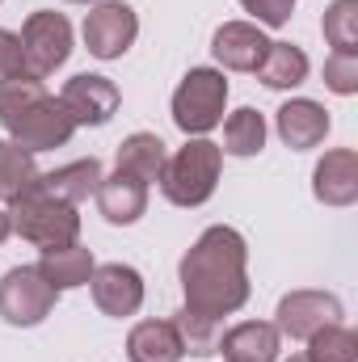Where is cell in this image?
I'll return each instance as SVG.
<instances>
[{"label": "cell", "mask_w": 358, "mask_h": 362, "mask_svg": "<svg viewBox=\"0 0 358 362\" xmlns=\"http://www.w3.org/2000/svg\"><path fill=\"white\" fill-rule=\"evenodd\" d=\"M181 278V295H185V308L190 312H202V316H232L249 303V245L236 228L228 223H215L207 228L181 257L178 266Z\"/></svg>", "instance_id": "obj_1"}, {"label": "cell", "mask_w": 358, "mask_h": 362, "mask_svg": "<svg viewBox=\"0 0 358 362\" xmlns=\"http://www.w3.org/2000/svg\"><path fill=\"white\" fill-rule=\"evenodd\" d=\"M0 127L30 156L55 152L76 135V122L68 118L59 97L47 93V85L38 76H17V81L0 85Z\"/></svg>", "instance_id": "obj_2"}, {"label": "cell", "mask_w": 358, "mask_h": 362, "mask_svg": "<svg viewBox=\"0 0 358 362\" xmlns=\"http://www.w3.org/2000/svg\"><path fill=\"white\" fill-rule=\"evenodd\" d=\"M8 223H13V232H17L21 240L38 245L42 253H47V249L76 245V236H81V215H76V206L64 202V198H55V194H47L38 181H34L21 198L8 202Z\"/></svg>", "instance_id": "obj_3"}, {"label": "cell", "mask_w": 358, "mask_h": 362, "mask_svg": "<svg viewBox=\"0 0 358 362\" xmlns=\"http://www.w3.org/2000/svg\"><path fill=\"white\" fill-rule=\"evenodd\" d=\"M224 173V148L211 144L207 135H194L185 139V148H178L169 160H165V173H161V194L173 202V206H202Z\"/></svg>", "instance_id": "obj_4"}, {"label": "cell", "mask_w": 358, "mask_h": 362, "mask_svg": "<svg viewBox=\"0 0 358 362\" xmlns=\"http://www.w3.org/2000/svg\"><path fill=\"white\" fill-rule=\"evenodd\" d=\"M224 105H228V81L219 68H190L173 89V122L178 131L207 135L224 122Z\"/></svg>", "instance_id": "obj_5"}, {"label": "cell", "mask_w": 358, "mask_h": 362, "mask_svg": "<svg viewBox=\"0 0 358 362\" xmlns=\"http://www.w3.org/2000/svg\"><path fill=\"white\" fill-rule=\"evenodd\" d=\"M21 59H25V76H55L68 55H72V21L64 13H51V8H38L25 17L21 25Z\"/></svg>", "instance_id": "obj_6"}, {"label": "cell", "mask_w": 358, "mask_h": 362, "mask_svg": "<svg viewBox=\"0 0 358 362\" xmlns=\"http://www.w3.org/2000/svg\"><path fill=\"white\" fill-rule=\"evenodd\" d=\"M59 303V291L38 274V266H13L0 278V316L13 329H34L42 325Z\"/></svg>", "instance_id": "obj_7"}, {"label": "cell", "mask_w": 358, "mask_h": 362, "mask_svg": "<svg viewBox=\"0 0 358 362\" xmlns=\"http://www.w3.org/2000/svg\"><path fill=\"white\" fill-rule=\"evenodd\" d=\"M85 47L97 59H122L139 38V17L127 0H97L85 13Z\"/></svg>", "instance_id": "obj_8"}, {"label": "cell", "mask_w": 358, "mask_h": 362, "mask_svg": "<svg viewBox=\"0 0 358 362\" xmlns=\"http://www.w3.org/2000/svg\"><path fill=\"white\" fill-rule=\"evenodd\" d=\"M274 316H278L274 329H278L282 337L308 341L312 333H321V329H329V325H342L346 308H342V299L329 295V291H291V295L278 299V312H274Z\"/></svg>", "instance_id": "obj_9"}, {"label": "cell", "mask_w": 358, "mask_h": 362, "mask_svg": "<svg viewBox=\"0 0 358 362\" xmlns=\"http://www.w3.org/2000/svg\"><path fill=\"white\" fill-rule=\"evenodd\" d=\"M118 101L122 93L110 76H97V72H81L72 76L64 93H59V105L68 110V118L76 127H105L114 114H118Z\"/></svg>", "instance_id": "obj_10"}, {"label": "cell", "mask_w": 358, "mask_h": 362, "mask_svg": "<svg viewBox=\"0 0 358 362\" xmlns=\"http://www.w3.org/2000/svg\"><path fill=\"white\" fill-rule=\"evenodd\" d=\"M89 286H93V303L114 320H127L144 308V274L135 266H122V262L97 266Z\"/></svg>", "instance_id": "obj_11"}, {"label": "cell", "mask_w": 358, "mask_h": 362, "mask_svg": "<svg viewBox=\"0 0 358 362\" xmlns=\"http://www.w3.org/2000/svg\"><path fill=\"white\" fill-rule=\"evenodd\" d=\"M329 127H333L329 110H325L321 101H312V97H291V101L278 105V114H274V131H278V139H282L291 152L321 148L325 135H329Z\"/></svg>", "instance_id": "obj_12"}, {"label": "cell", "mask_w": 358, "mask_h": 362, "mask_svg": "<svg viewBox=\"0 0 358 362\" xmlns=\"http://www.w3.org/2000/svg\"><path fill=\"white\" fill-rule=\"evenodd\" d=\"M266 51H270V38L253 21H224L215 30V38H211V55L228 72H258Z\"/></svg>", "instance_id": "obj_13"}, {"label": "cell", "mask_w": 358, "mask_h": 362, "mask_svg": "<svg viewBox=\"0 0 358 362\" xmlns=\"http://www.w3.org/2000/svg\"><path fill=\"white\" fill-rule=\"evenodd\" d=\"M312 194L325 206H350L358 202V152L354 148H333L321 156L312 169Z\"/></svg>", "instance_id": "obj_14"}, {"label": "cell", "mask_w": 358, "mask_h": 362, "mask_svg": "<svg viewBox=\"0 0 358 362\" xmlns=\"http://www.w3.org/2000/svg\"><path fill=\"white\" fill-rule=\"evenodd\" d=\"M282 333L274 320H241L219 337V354L228 362H278Z\"/></svg>", "instance_id": "obj_15"}, {"label": "cell", "mask_w": 358, "mask_h": 362, "mask_svg": "<svg viewBox=\"0 0 358 362\" xmlns=\"http://www.w3.org/2000/svg\"><path fill=\"white\" fill-rule=\"evenodd\" d=\"M93 198H97L101 219L114 223V228H127V223H135L139 215H148V185L135 181V177H127V173L101 177V185H97Z\"/></svg>", "instance_id": "obj_16"}, {"label": "cell", "mask_w": 358, "mask_h": 362, "mask_svg": "<svg viewBox=\"0 0 358 362\" xmlns=\"http://www.w3.org/2000/svg\"><path fill=\"white\" fill-rule=\"evenodd\" d=\"M165 160H169L165 139L152 135V131H135V135H127V139L118 144L114 173H127V177L152 185V181H161V173H165Z\"/></svg>", "instance_id": "obj_17"}, {"label": "cell", "mask_w": 358, "mask_h": 362, "mask_svg": "<svg viewBox=\"0 0 358 362\" xmlns=\"http://www.w3.org/2000/svg\"><path fill=\"white\" fill-rule=\"evenodd\" d=\"M127 358L131 362H181L185 346L173 320H139L127 333Z\"/></svg>", "instance_id": "obj_18"}, {"label": "cell", "mask_w": 358, "mask_h": 362, "mask_svg": "<svg viewBox=\"0 0 358 362\" xmlns=\"http://www.w3.org/2000/svg\"><path fill=\"white\" fill-rule=\"evenodd\" d=\"M93 270H97V262H93V249L85 245H64V249H47L42 257H38V274L64 295V291H76V286H89Z\"/></svg>", "instance_id": "obj_19"}, {"label": "cell", "mask_w": 358, "mask_h": 362, "mask_svg": "<svg viewBox=\"0 0 358 362\" xmlns=\"http://www.w3.org/2000/svg\"><path fill=\"white\" fill-rule=\"evenodd\" d=\"M101 160L89 156V160H72V165H59V169H51V173H38V185L47 189V194H55V198H64V202H72V206H81L85 198L97 194V185H101Z\"/></svg>", "instance_id": "obj_20"}, {"label": "cell", "mask_w": 358, "mask_h": 362, "mask_svg": "<svg viewBox=\"0 0 358 362\" xmlns=\"http://www.w3.org/2000/svg\"><path fill=\"white\" fill-rule=\"evenodd\" d=\"M308 72H312V64H308L304 47H295V42H270L266 59L258 64V81L266 89H299L308 81Z\"/></svg>", "instance_id": "obj_21"}, {"label": "cell", "mask_w": 358, "mask_h": 362, "mask_svg": "<svg viewBox=\"0 0 358 362\" xmlns=\"http://www.w3.org/2000/svg\"><path fill=\"white\" fill-rule=\"evenodd\" d=\"M219 148L228 156H258L266 148V118H262V110L245 105V110L228 114L224 118V144Z\"/></svg>", "instance_id": "obj_22"}, {"label": "cell", "mask_w": 358, "mask_h": 362, "mask_svg": "<svg viewBox=\"0 0 358 362\" xmlns=\"http://www.w3.org/2000/svg\"><path fill=\"white\" fill-rule=\"evenodd\" d=\"M38 181V165L30 152H21L13 139H0V202L21 198Z\"/></svg>", "instance_id": "obj_23"}, {"label": "cell", "mask_w": 358, "mask_h": 362, "mask_svg": "<svg viewBox=\"0 0 358 362\" xmlns=\"http://www.w3.org/2000/svg\"><path fill=\"white\" fill-rule=\"evenodd\" d=\"M173 325H178V333H181V346H185V354H194V358L219 354L224 320H215V316H202V312H190V308H181L178 316H173Z\"/></svg>", "instance_id": "obj_24"}, {"label": "cell", "mask_w": 358, "mask_h": 362, "mask_svg": "<svg viewBox=\"0 0 358 362\" xmlns=\"http://www.w3.org/2000/svg\"><path fill=\"white\" fill-rule=\"evenodd\" d=\"M321 30L337 55H358V0H333L325 8Z\"/></svg>", "instance_id": "obj_25"}, {"label": "cell", "mask_w": 358, "mask_h": 362, "mask_svg": "<svg viewBox=\"0 0 358 362\" xmlns=\"http://www.w3.org/2000/svg\"><path fill=\"white\" fill-rule=\"evenodd\" d=\"M304 358L308 362H358V333L346 329V325H329V329L308 337Z\"/></svg>", "instance_id": "obj_26"}, {"label": "cell", "mask_w": 358, "mask_h": 362, "mask_svg": "<svg viewBox=\"0 0 358 362\" xmlns=\"http://www.w3.org/2000/svg\"><path fill=\"white\" fill-rule=\"evenodd\" d=\"M325 89L337 97H354L358 93V55H329L325 59Z\"/></svg>", "instance_id": "obj_27"}, {"label": "cell", "mask_w": 358, "mask_h": 362, "mask_svg": "<svg viewBox=\"0 0 358 362\" xmlns=\"http://www.w3.org/2000/svg\"><path fill=\"white\" fill-rule=\"evenodd\" d=\"M241 8L253 13V25H270V30H278V25L291 21L295 0H241Z\"/></svg>", "instance_id": "obj_28"}, {"label": "cell", "mask_w": 358, "mask_h": 362, "mask_svg": "<svg viewBox=\"0 0 358 362\" xmlns=\"http://www.w3.org/2000/svg\"><path fill=\"white\" fill-rule=\"evenodd\" d=\"M25 76V59H21V38L13 30H0V85Z\"/></svg>", "instance_id": "obj_29"}, {"label": "cell", "mask_w": 358, "mask_h": 362, "mask_svg": "<svg viewBox=\"0 0 358 362\" xmlns=\"http://www.w3.org/2000/svg\"><path fill=\"white\" fill-rule=\"evenodd\" d=\"M8 232H13V223H8V211H0V245L8 240Z\"/></svg>", "instance_id": "obj_30"}, {"label": "cell", "mask_w": 358, "mask_h": 362, "mask_svg": "<svg viewBox=\"0 0 358 362\" xmlns=\"http://www.w3.org/2000/svg\"><path fill=\"white\" fill-rule=\"evenodd\" d=\"M287 362H308V358H304V354H291V358H287Z\"/></svg>", "instance_id": "obj_31"}, {"label": "cell", "mask_w": 358, "mask_h": 362, "mask_svg": "<svg viewBox=\"0 0 358 362\" xmlns=\"http://www.w3.org/2000/svg\"><path fill=\"white\" fill-rule=\"evenodd\" d=\"M68 4H97V0H68Z\"/></svg>", "instance_id": "obj_32"}]
</instances>
